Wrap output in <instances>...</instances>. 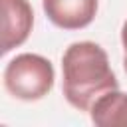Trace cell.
Segmentation results:
<instances>
[{"label": "cell", "mask_w": 127, "mask_h": 127, "mask_svg": "<svg viewBox=\"0 0 127 127\" xmlns=\"http://www.w3.org/2000/svg\"><path fill=\"white\" fill-rule=\"evenodd\" d=\"M62 93L77 111H89L107 91L119 89L107 52L95 42H73L62 56Z\"/></svg>", "instance_id": "obj_1"}, {"label": "cell", "mask_w": 127, "mask_h": 127, "mask_svg": "<svg viewBox=\"0 0 127 127\" xmlns=\"http://www.w3.org/2000/svg\"><path fill=\"white\" fill-rule=\"evenodd\" d=\"M56 71L48 58L38 54H20L12 58L2 73L4 89L20 101H38L54 87Z\"/></svg>", "instance_id": "obj_2"}, {"label": "cell", "mask_w": 127, "mask_h": 127, "mask_svg": "<svg viewBox=\"0 0 127 127\" xmlns=\"http://www.w3.org/2000/svg\"><path fill=\"white\" fill-rule=\"evenodd\" d=\"M2 4V54L20 48L32 32L34 10L28 0H0Z\"/></svg>", "instance_id": "obj_3"}, {"label": "cell", "mask_w": 127, "mask_h": 127, "mask_svg": "<svg viewBox=\"0 0 127 127\" xmlns=\"http://www.w3.org/2000/svg\"><path fill=\"white\" fill-rule=\"evenodd\" d=\"M99 0H42L46 18L62 30L87 28L97 14Z\"/></svg>", "instance_id": "obj_4"}, {"label": "cell", "mask_w": 127, "mask_h": 127, "mask_svg": "<svg viewBox=\"0 0 127 127\" xmlns=\"http://www.w3.org/2000/svg\"><path fill=\"white\" fill-rule=\"evenodd\" d=\"M89 117L99 127H127V93L107 91L91 105Z\"/></svg>", "instance_id": "obj_5"}, {"label": "cell", "mask_w": 127, "mask_h": 127, "mask_svg": "<svg viewBox=\"0 0 127 127\" xmlns=\"http://www.w3.org/2000/svg\"><path fill=\"white\" fill-rule=\"evenodd\" d=\"M121 46H123V67L127 73V20L123 22V28H121Z\"/></svg>", "instance_id": "obj_6"}]
</instances>
